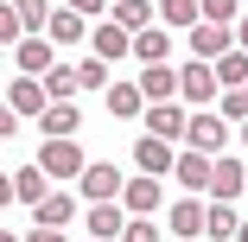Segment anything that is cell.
<instances>
[{
  "mask_svg": "<svg viewBox=\"0 0 248 242\" xmlns=\"http://www.w3.org/2000/svg\"><path fill=\"white\" fill-rule=\"evenodd\" d=\"M38 166L45 172H51V185H64V178H83V147H77V134L70 140H45V147H38Z\"/></svg>",
  "mask_w": 248,
  "mask_h": 242,
  "instance_id": "obj_1",
  "label": "cell"
},
{
  "mask_svg": "<svg viewBox=\"0 0 248 242\" xmlns=\"http://www.w3.org/2000/svg\"><path fill=\"white\" fill-rule=\"evenodd\" d=\"M185 147H197V153H210V160H217V153L229 147V121H223L217 109H197L191 128H185Z\"/></svg>",
  "mask_w": 248,
  "mask_h": 242,
  "instance_id": "obj_2",
  "label": "cell"
},
{
  "mask_svg": "<svg viewBox=\"0 0 248 242\" xmlns=\"http://www.w3.org/2000/svg\"><path fill=\"white\" fill-rule=\"evenodd\" d=\"M166 229H172L178 242H197V236H210V204H204V198H178V204L166 210Z\"/></svg>",
  "mask_w": 248,
  "mask_h": 242,
  "instance_id": "obj_3",
  "label": "cell"
},
{
  "mask_svg": "<svg viewBox=\"0 0 248 242\" xmlns=\"http://www.w3.org/2000/svg\"><path fill=\"white\" fill-rule=\"evenodd\" d=\"M83 223H89V242H121V229H127L134 217H127L121 198H102V204H89V210H83Z\"/></svg>",
  "mask_w": 248,
  "mask_h": 242,
  "instance_id": "obj_4",
  "label": "cell"
},
{
  "mask_svg": "<svg viewBox=\"0 0 248 242\" xmlns=\"http://www.w3.org/2000/svg\"><path fill=\"white\" fill-rule=\"evenodd\" d=\"M178 96H185V102H197V109H210L217 96H223V83H217V70H210L204 58H191V64L178 70Z\"/></svg>",
  "mask_w": 248,
  "mask_h": 242,
  "instance_id": "obj_5",
  "label": "cell"
},
{
  "mask_svg": "<svg viewBox=\"0 0 248 242\" xmlns=\"http://www.w3.org/2000/svg\"><path fill=\"white\" fill-rule=\"evenodd\" d=\"M185 38H191V58H204V64H217L223 51H235V32H229V26H217V19H197Z\"/></svg>",
  "mask_w": 248,
  "mask_h": 242,
  "instance_id": "obj_6",
  "label": "cell"
},
{
  "mask_svg": "<svg viewBox=\"0 0 248 242\" xmlns=\"http://www.w3.org/2000/svg\"><path fill=\"white\" fill-rule=\"evenodd\" d=\"M13 64H19V77H45V70L58 64V45L45 38V32H26V38L13 45Z\"/></svg>",
  "mask_w": 248,
  "mask_h": 242,
  "instance_id": "obj_7",
  "label": "cell"
},
{
  "mask_svg": "<svg viewBox=\"0 0 248 242\" xmlns=\"http://www.w3.org/2000/svg\"><path fill=\"white\" fill-rule=\"evenodd\" d=\"M77 185H83V198H89V204H102V198H121V191H127V178H121L108 160H89Z\"/></svg>",
  "mask_w": 248,
  "mask_h": 242,
  "instance_id": "obj_8",
  "label": "cell"
},
{
  "mask_svg": "<svg viewBox=\"0 0 248 242\" xmlns=\"http://www.w3.org/2000/svg\"><path fill=\"white\" fill-rule=\"evenodd\" d=\"M134 166L153 172V178H166V172L178 166V147H172V140H159V134H140V140H134Z\"/></svg>",
  "mask_w": 248,
  "mask_h": 242,
  "instance_id": "obj_9",
  "label": "cell"
},
{
  "mask_svg": "<svg viewBox=\"0 0 248 242\" xmlns=\"http://www.w3.org/2000/svg\"><path fill=\"white\" fill-rule=\"evenodd\" d=\"M146 134H159V140H172V147H178V140H185V128H191V115L178 109V102H146Z\"/></svg>",
  "mask_w": 248,
  "mask_h": 242,
  "instance_id": "obj_10",
  "label": "cell"
},
{
  "mask_svg": "<svg viewBox=\"0 0 248 242\" xmlns=\"http://www.w3.org/2000/svg\"><path fill=\"white\" fill-rule=\"evenodd\" d=\"M242 185H248V166L229 160V153H217V166H210V198L235 204V198H242Z\"/></svg>",
  "mask_w": 248,
  "mask_h": 242,
  "instance_id": "obj_11",
  "label": "cell"
},
{
  "mask_svg": "<svg viewBox=\"0 0 248 242\" xmlns=\"http://www.w3.org/2000/svg\"><path fill=\"white\" fill-rule=\"evenodd\" d=\"M89 45H95V58H134V32L127 26H115V19H102V26H89Z\"/></svg>",
  "mask_w": 248,
  "mask_h": 242,
  "instance_id": "obj_12",
  "label": "cell"
},
{
  "mask_svg": "<svg viewBox=\"0 0 248 242\" xmlns=\"http://www.w3.org/2000/svg\"><path fill=\"white\" fill-rule=\"evenodd\" d=\"M51 191H58V185H51V172H45V166H38V160H32V166H19V172H13V198H19V204H32V210H38V204H45V198H51Z\"/></svg>",
  "mask_w": 248,
  "mask_h": 242,
  "instance_id": "obj_13",
  "label": "cell"
},
{
  "mask_svg": "<svg viewBox=\"0 0 248 242\" xmlns=\"http://www.w3.org/2000/svg\"><path fill=\"white\" fill-rule=\"evenodd\" d=\"M7 102H13V115L26 121V115H45V109H51V96H45L38 77H13V83H7Z\"/></svg>",
  "mask_w": 248,
  "mask_h": 242,
  "instance_id": "obj_14",
  "label": "cell"
},
{
  "mask_svg": "<svg viewBox=\"0 0 248 242\" xmlns=\"http://www.w3.org/2000/svg\"><path fill=\"white\" fill-rule=\"evenodd\" d=\"M210 166H217L210 153H197V147H185V153H178V166H172V178H178V185L191 191V198H197V191H210Z\"/></svg>",
  "mask_w": 248,
  "mask_h": 242,
  "instance_id": "obj_15",
  "label": "cell"
},
{
  "mask_svg": "<svg viewBox=\"0 0 248 242\" xmlns=\"http://www.w3.org/2000/svg\"><path fill=\"white\" fill-rule=\"evenodd\" d=\"M121 204H127V217H153L159 210V178L153 172H134L127 191H121Z\"/></svg>",
  "mask_w": 248,
  "mask_h": 242,
  "instance_id": "obj_16",
  "label": "cell"
},
{
  "mask_svg": "<svg viewBox=\"0 0 248 242\" xmlns=\"http://www.w3.org/2000/svg\"><path fill=\"white\" fill-rule=\"evenodd\" d=\"M134 83H140L146 102H172V96H178V70H172V64H146Z\"/></svg>",
  "mask_w": 248,
  "mask_h": 242,
  "instance_id": "obj_17",
  "label": "cell"
},
{
  "mask_svg": "<svg viewBox=\"0 0 248 242\" xmlns=\"http://www.w3.org/2000/svg\"><path fill=\"white\" fill-rule=\"evenodd\" d=\"M32 223H38V229H64V223H77V198H70V191L58 185L51 198H45V204L32 210Z\"/></svg>",
  "mask_w": 248,
  "mask_h": 242,
  "instance_id": "obj_18",
  "label": "cell"
},
{
  "mask_svg": "<svg viewBox=\"0 0 248 242\" xmlns=\"http://www.w3.org/2000/svg\"><path fill=\"white\" fill-rule=\"evenodd\" d=\"M77 128H83V115H77V102H51V109L38 115V134H45V140H70Z\"/></svg>",
  "mask_w": 248,
  "mask_h": 242,
  "instance_id": "obj_19",
  "label": "cell"
},
{
  "mask_svg": "<svg viewBox=\"0 0 248 242\" xmlns=\"http://www.w3.org/2000/svg\"><path fill=\"white\" fill-rule=\"evenodd\" d=\"M108 19L127 26V32H146V26H159V7H153V0H115Z\"/></svg>",
  "mask_w": 248,
  "mask_h": 242,
  "instance_id": "obj_20",
  "label": "cell"
},
{
  "mask_svg": "<svg viewBox=\"0 0 248 242\" xmlns=\"http://www.w3.org/2000/svg\"><path fill=\"white\" fill-rule=\"evenodd\" d=\"M45 38H51V45H77V38H89V26H83V13L51 7V19H45Z\"/></svg>",
  "mask_w": 248,
  "mask_h": 242,
  "instance_id": "obj_21",
  "label": "cell"
},
{
  "mask_svg": "<svg viewBox=\"0 0 248 242\" xmlns=\"http://www.w3.org/2000/svg\"><path fill=\"white\" fill-rule=\"evenodd\" d=\"M134 58H140V64H166V58H172V32H166V26L134 32Z\"/></svg>",
  "mask_w": 248,
  "mask_h": 242,
  "instance_id": "obj_22",
  "label": "cell"
},
{
  "mask_svg": "<svg viewBox=\"0 0 248 242\" xmlns=\"http://www.w3.org/2000/svg\"><path fill=\"white\" fill-rule=\"evenodd\" d=\"M108 115H121V121H140V115H146L140 83H108Z\"/></svg>",
  "mask_w": 248,
  "mask_h": 242,
  "instance_id": "obj_23",
  "label": "cell"
},
{
  "mask_svg": "<svg viewBox=\"0 0 248 242\" xmlns=\"http://www.w3.org/2000/svg\"><path fill=\"white\" fill-rule=\"evenodd\" d=\"M210 70H217V83H223V89H248V51H242V45H235V51H223Z\"/></svg>",
  "mask_w": 248,
  "mask_h": 242,
  "instance_id": "obj_24",
  "label": "cell"
},
{
  "mask_svg": "<svg viewBox=\"0 0 248 242\" xmlns=\"http://www.w3.org/2000/svg\"><path fill=\"white\" fill-rule=\"evenodd\" d=\"M38 83H45V96H51V102H70V96L83 89V83H77V64H51Z\"/></svg>",
  "mask_w": 248,
  "mask_h": 242,
  "instance_id": "obj_25",
  "label": "cell"
},
{
  "mask_svg": "<svg viewBox=\"0 0 248 242\" xmlns=\"http://www.w3.org/2000/svg\"><path fill=\"white\" fill-rule=\"evenodd\" d=\"M235 229H242V217H235V204H223V198H210V242H235Z\"/></svg>",
  "mask_w": 248,
  "mask_h": 242,
  "instance_id": "obj_26",
  "label": "cell"
},
{
  "mask_svg": "<svg viewBox=\"0 0 248 242\" xmlns=\"http://www.w3.org/2000/svg\"><path fill=\"white\" fill-rule=\"evenodd\" d=\"M197 19H204V7H197V0H159V26H197Z\"/></svg>",
  "mask_w": 248,
  "mask_h": 242,
  "instance_id": "obj_27",
  "label": "cell"
},
{
  "mask_svg": "<svg viewBox=\"0 0 248 242\" xmlns=\"http://www.w3.org/2000/svg\"><path fill=\"white\" fill-rule=\"evenodd\" d=\"M19 38H26V19L13 13V0H0V45H7V51H13Z\"/></svg>",
  "mask_w": 248,
  "mask_h": 242,
  "instance_id": "obj_28",
  "label": "cell"
},
{
  "mask_svg": "<svg viewBox=\"0 0 248 242\" xmlns=\"http://www.w3.org/2000/svg\"><path fill=\"white\" fill-rule=\"evenodd\" d=\"M13 13L26 19V32H45V19H51V0H13Z\"/></svg>",
  "mask_w": 248,
  "mask_h": 242,
  "instance_id": "obj_29",
  "label": "cell"
},
{
  "mask_svg": "<svg viewBox=\"0 0 248 242\" xmlns=\"http://www.w3.org/2000/svg\"><path fill=\"white\" fill-rule=\"evenodd\" d=\"M77 83L83 89H108V58H83L77 64Z\"/></svg>",
  "mask_w": 248,
  "mask_h": 242,
  "instance_id": "obj_30",
  "label": "cell"
},
{
  "mask_svg": "<svg viewBox=\"0 0 248 242\" xmlns=\"http://www.w3.org/2000/svg\"><path fill=\"white\" fill-rule=\"evenodd\" d=\"M217 115L223 121H248V89H223L217 96Z\"/></svg>",
  "mask_w": 248,
  "mask_h": 242,
  "instance_id": "obj_31",
  "label": "cell"
},
{
  "mask_svg": "<svg viewBox=\"0 0 248 242\" xmlns=\"http://www.w3.org/2000/svg\"><path fill=\"white\" fill-rule=\"evenodd\" d=\"M121 242H159V223H153V217H134V223L121 229Z\"/></svg>",
  "mask_w": 248,
  "mask_h": 242,
  "instance_id": "obj_32",
  "label": "cell"
},
{
  "mask_svg": "<svg viewBox=\"0 0 248 242\" xmlns=\"http://www.w3.org/2000/svg\"><path fill=\"white\" fill-rule=\"evenodd\" d=\"M197 7H204V19H217V26H229L242 0H197Z\"/></svg>",
  "mask_w": 248,
  "mask_h": 242,
  "instance_id": "obj_33",
  "label": "cell"
},
{
  "mask_svg": "<svg viewBox=\"0 0 248 242\" xmlns=\"http://www.w3.org/2000/svg\"><path fill=\"white\" fill-rule=\"evenodd\" d=\"M19 128H26V121H19V115H13V102H0V140H13V134H19Z\"/></svg>",
  "mask_w": 248,
  "mask_h": 242,
  "instance_id": "obj_34",
  "label": "cell"
},
{
  "mask_svg": "<svg viewBox=\"0 0 248 242\" xmlns=\"http://www.w3.org/2000/svg\"><path fill=\"white\" fill-rule=\"evenodd\" d=\"M70 13H83V19H95V13H108V0H64Z\"/></svg>",
  "mask_w": 248,
  "mask_h": 242,
  "instance_id": "obj_35",
  "label": "cell"
},
{
  "mask_svg": "<svg viewBox=\"0 0 248 242\" xmlns=\"http://www.w3.org/2000/svg\"><path fill=\"white\" fill-rule=\"evenodd\" d=\"M26 242H70V236H64V229H38V223H32V236H26Z\"/></svg>",
  "mask_w": 248,
  "mask_h": 242,
  "instance_id": "obj_36",
  "label": "cell"
},
{
  "mask_svg": "<svg viewBox=\"0 0 248 242\" xmlns=\"http://www.w3.org/2000/svg\"><path fill=\"white\" fill-rule=\"evenodd\" d=\"M7 204H19V198H13V178L0 172V210H7Z\"/></svg>",
  "mask_w": 248,
  "mask_h": 242,
  "instance_id": "obj_37",
  "label": "cell"
},
{
  "mask_svg": "<svg viewBox=\"0 0 248 242\" xmlns=\"http://www.w3.org/2000/svg\"><path fill=\"white\" fill-rule=\"evenodd\" d=\"M235 45H242V51H248V19H235Z\"/></svg>",
  "mask_w": 248,
  "mask_h": 242,
  "instance_id": "obj_38",
  "label": "cell"
},
{
  "mask_svg": "<svg viewBox=\"0 0 248 242\" xmlns=\"http://www.w3.org/2000/svg\"><path fill=\"white\" fill-rule=\"evenodd\" d=\"M0 242H26V236H13V229H0Z\"/></svg>",
  "mask_w": 248,
  "mask_h": 242,
  "instance_id": "obj_39",
  "label": "cell"
},
{
  "mask_svg": "<svg viewBox=\"0 0 248 242\" xmlns=\"http://www.w3.org/2000/svg\"><path fill=\"white\" fill-rule=\"evenodd\" d=\"M235 242H248V223H242V229H235Z\"/></svg>",
  "mask_w": 248,
  "mask_h": 242,
  "instance_id": "obj_40",
  "label": "cell"
},
{
  "mask_svg": "<svg viewBox=\"0 0 248 242\" xmlns=\"http://www.w3.org/2000/svg\"><path fill=\"white\" fill-rule=\"evenodd\" d=\"M242 147H248V121H242Z\"/></svg>",
  "mask_w": 248,
  "mask_h": 242,
  "instance_id": "obj_41",
  "label": "cell"
},
{
  "mask_svg": "<svg viewBox=\"0 0 248 242\" xmlns=\"http://www.w3.org/2000/svg\"><path fill=\"white\" fill-rule=\"evenodd\" d=\"M0 64H7V45H0Z\"/></svg>",
  "mask_w": 248,
  "mask_h": 242,
  "instance_id": "obj_42",
  "label": "cell"
},
{
  "mask_svg": "<svg viewBox=\"0 0 248 242\" xmlns=\"http://www.w3.org/2000/svg\"><path fill=\"white\" fill-rule=\"evenodd\" d=\"M242 198H248V185H242Z\"/></svg>",
  "mask_w": 248,
  "mask_h": 242,
  "instance_id": "obj_43",
  "label": "cell"
},
{
  "mask_svg": "<svg viewBox=\"0 0 248 242\" xmlns=\"http://www.w3.org/2000/svg\"><path fill=\"white\" fill-rule=\"evenodd\" d=\"M108 7H115V0H108Z\"/></svg>",
  "mask_w": 248,
  "mask_h": 242,
  "instance_id": "obj_44",
  "label": "cell"
}]
</instances>
